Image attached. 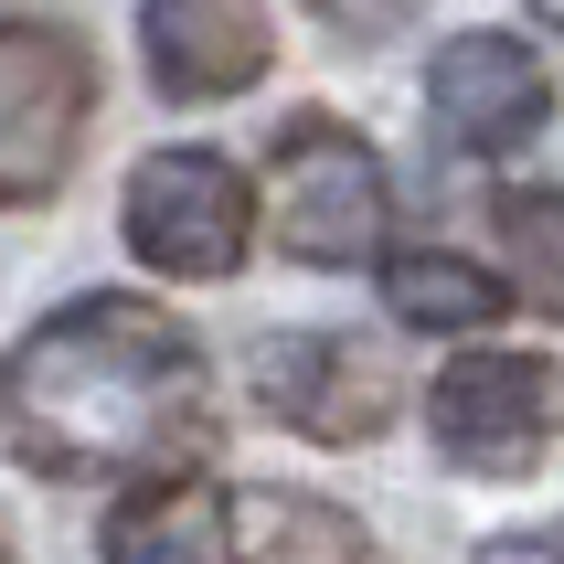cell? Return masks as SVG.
I'll return each mask as SVG.
<instances>
[{"mask_svg":"<svg viewBox=\"0 0 564 564\" xmlns=\"http://www.w3.org/2000/svg\"><path fill=\"white\" fill-rule=\"evenodd\" d=\"M246 383H256V405L278 415V426H299V437H319V447L383 437L394 405H405L394 362H383L373 341H351V330H267V341L246 351Z\"/></svg>","mask_w":564,"mask_h":564,"instance_id":"277c9868","label":"cell"},{"mask_svg":"<svg viewBox=\"0 0 564 564\" xmlns=\"http://www.w3.org/2000/svg\"><path fill=\"white\" fill-rule=\"evenodd\" d=\"M86 107H96V64L75 32L0 22V203L64 192V171L86 150Z\"/></svg>","mask_w":564,"mask_h":564,"instance_id":"3957f363","label":"cell"},{"mask_svg":"<svg viewBox=\"0 0 564 564\" xmlns=\"http://www.w3.org/2000/svg\"><path fill=\"white\" fill-rule=\"evenodd\" d=\"M214 426V373L171 310L150 299H75L0 351V447L43 479L171 469Z\"/></svg>","mask_w":564,"mask_h":564,"instance_id":"6da1fadb","label":"cell"},{"mask_svg":"<svg viewBox=\"0 0 564 564\" xmlns=\"http://www.w3.org/2000/svg\"><path fill=\"white\" fill-rule=\"evenodd\" d=\"M383 299H394V319H415V330H479V319L501 310V278L490 267H469V256H394L383 267Z\"/></svg>","mask_w":564,"mask_h":564,"instance_id":"8fae6325","label":"cell"},{"mask_svg":"<svg viewBox=\"0 0 564 564\" xmlns=\"http://www.w3.org/2000/svg\"><path fill=\"white\" fill-rule=\"evenodd\" d=\"M0 543H11V533H0ZM0 564H11V554H0Z\"/></svg>","mask_w":564,"mask_h":564,"instance_id":"9a60e30c","label":"cell"},{"mask_svg":"<svg viewBox=\"0 0 564 564\" xmlns=\"http://www.w3.org/2000/svg\"><path fill=\"white\" fill-rule=\"evenodd\" d=\"M235 564H373V533L310 490H246L235 501Z\"/></svg>","mask_w":564,"mask_h":564,"instance_id":"30bf717a","label":"cell"},{"mask_svg":"<svg viewBox=\"0 0 564 564\" xmlns=\"http://www.w3.org/2000/svg\"><path fill=\"white\" fill-rule=\"evenodd\" d=\"M383 214H394V192H383V160L362 128L299 118L267 150V235L299 267H362L383 246Z\"/></svg>","mask_w":564,"mask_h":564,"instance_id":"7a4b0ae2","label":"cell"},{"mask_svg":"<svg viewBox=\"0 0 564 564\" xmlns=\"http://www.w3.org/2000/svg\"><path fill=\"white\" fill-rule=\"evenodd\" d=\"M426 107H437V128L458 139V150H533L543 118H554V75H543L533 43H511V32H458V43H437V64H426Z\"/></svg>","mask_w":564,"mask_h":564,"instance_id":"52a82bcc","label":"cell"},{"mask_svg":"<svg viewBox=\"0 0 564 564\" xmlns=\"http://www.w3.org/2000/svg\"><path fill=\"white\" fill-rule=\"evenodd\" d=\"M246 171L214 150H150L128 171V246L160 278H235L246 256Z\"/></svg>","mask_w":564,"mask_h":564,"instance_id":"8992f818","label":"cell"},{"mask_svg":"<svg viewBox=\"0 0 564 564\" xmlns=\"http://www.w3.org/2000/svg\"><path fill=\"white\" fill-rule=\"evenodd\" d=\"M490 224H501V278L533 310H564V192H511Z\"/></svg>","mask_w":564,"mask_h":564,"instance_id":"7c38bea8","label":"cell"},{"mask_svg":"<svg viewBox=\"0 0 564 564\" xmlns=\"http://www.w3.org/2000/svg\"><path fill=\"white\" fill-rule=\"evenodd\" d=\"M139 54L160 96H235L267 75V11L256 0H139Z\"/></svg>","mask_w":564,"mask_h":564,"instance_id":"ba28073f","label":"cell"},{"mask_svg":"<svg viewBox=\"0 0 564 564\" xmlns=\"http://www.w3.org/2000/svg\"><path fill=\"white\" fill-rule=\"evenodd\" d=\"M235 554V490L224 479H139L107 522V564H224Z\"/></svg>","mask_w":564,"mask_h":564,"instance_id":"9c48e42d","label":"cell"},{"mask_svg":"<svg viewBox=\"0 0 564 564\" xmlns=\"http://www.w3.org/2000/svg\"><path fill=\"white\" fill-rule=\"evenodd\" d=\"M330 32H351V43H383L394 22H415V0H310Z\"/></svg>","mask_w":564,"mask_h":564,"instance_id":"4fadbf2b","label":"cell"},{"mask_svg":"<svg viewBox=\"0 0 564 564\" xmlns=\"http://www.w3.org/2000/svg\"><path fill=\"white\" fill-rule=\"evenodd\" d=\"M554 362L533 351H469V362H447L437 394H426V437L447 447V469H479V479H522L554 447Z\"/></svg>","mask_w":564,"mask_h":564,"instance_id":"5b68a950","label":"cell"},{"mask_svg":"<svg viewBox=\"0 0 564 564\" xmlns=\"http://www.w3.org/2000/svg\"><path fill=\"white\" fill-rule=\"evenodd\" d=\"M543 22H554V32H564V0H543Z\"/></svg>","mask_w":564,"mask_h":564,"instance_id":"5bb4252c","label":"cell"}]
</instances>
